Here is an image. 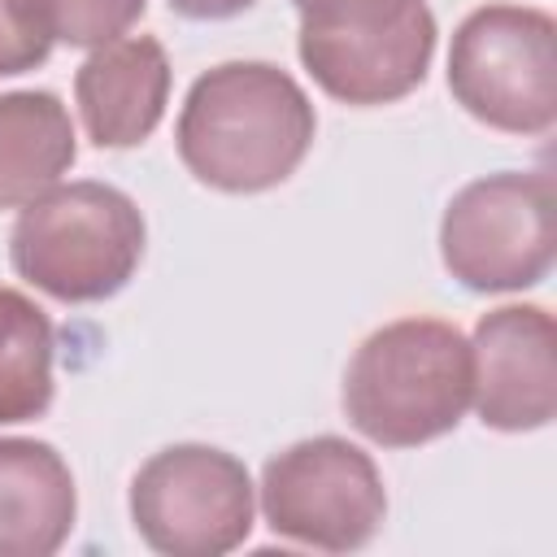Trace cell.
<instances>
[{
	"label": "cell",
	"mask_w": 557,
	"mask_h": 557,
	"mask_svg": "<svg viewBox=\"0 0 557 557\" xmlns=\"http://www.w3.org/2000/svg\"><path fill=\"white\" fill-rule=\"evenodd\" d=\"M74 104L83 131L96 148H135L144 144L170 104V57L152 35H122L74 74Z\"/></svg>",
	"instance_id": "30bf717a"
},
{
	"label": "cell",
	"mask_w": 557,
	"mask_h": 557,
	"mask_svg": "<svg viewBox=\"0 0 557 557\" xmlns=\"http://www.w3.org/2000/svg\"><path fill=\"white\" fill-rule=\"evenodd\" d=\"M300 65L339 104H392L422 87L435 57V13L426 0L392 9H348L300 17Z\"/></svg>",
	"instance_id": "ba28073f"
},
{
	"label": "cell",
	"mask_w": 557,
	"mask_h": 557,
	"mask_svg": "<svg viewBox=\"0 0 557 557\" xmlns=\"http://www.w3.org/2000/svg\"><path fill=\"white\" fill-rule=\"evenodd\" d=\"M261 518L278 540L357 553L387 518V487L374 457L344 435L296 440L261 466Z\"/></svg>",
	"instance_id": "8992f818"
},
{
	"label": "cell",
	"mask_w": 557,
	"mask_h": 557,
	"mask_svg": "<svg viewBox=\"0 0 557 557\" xmlns=\"http://www.w3.org/2000/svg\"><path fill=\"white\" fill-rule=\"evenodd\" d=\"M52 35L35 13V0H0V78L44 65Z\"/></svg>",
	"instance_id": "9a60e30c"
},
{
	"label": "cell",
	"mask_w": 557,
	"mask_h": 557,
	"mask_svg": "<svg viewBox=\"0 0 557 557\" xmlns=\"http://www.w3.org/2000/svg\"><path fill=\"white\" fill-rule=\"evenodd\" d=\"M470 339L444 318H396L370 331L344 370L352 431L383 448H418L470 409Z\"/></svg>",
	"instance_id": "7a4b0ae2"
},
{
	"label": "cell",
	"mask_w": 557,
	"mask_h": 557,
	"mask_svg": "<svg viewBox=\"0 0 557 557\" xmlns=\"http://www.w3.org/2000/svg\"><path fill=\"white\" fill-rule=\"evenodd\" d=\"M300 17H318V13H348V9H392V4H409V0H292Z\"/></svg>",
	"instance_id": "e0dca14e"
},
{
	"label": "cell",
	"mask_w": 557,
	"mask_h": 557,
	"mask_svg": "<svg viewBox=\"0 0 557 557\" xmlns=\"http://www.w3.org/2000/svg\"><path fill=\"white\" fill-rule=\"evenodd\" d=\"M257 487L218 444H170L131 479V527L165 557H222L252 535Z\"/></svg>",
	"instance_id": "52a82bcc"
},
{
	"label": "cell",
	"mask_w": 557,
	"mask_h": 557,
	"mask_svg": "<svg viewBox=\"0 0 557 557\" xmlns=\"http://www.w3.org/2000/svg\"><path fill=\"white\" fill-rule=\"evenodd\" d=\"M78 518L65 457L48 440L0 435V557L57 553Z\"/></svg>",
	"instance_id": "8fae6325"
},
{
	"label": "cell",
	"mask_w": 557,
	"mask_h": 557,
	"mask_svg": "<svg viewBox=\"0 0 557 557\" xmlns=\"http://www.w3.org/2000/svg\"><path fill=\"white\" fill-rule=\"evenodd\" d=\"M144 9L148 0H35L52 44L61 39L70 48H104L122 39L144 17Z\"/></svg>",
	"instance_id": "5bb4252c"
},
{
	"label": "cell",
	"mask_w": 557,
	"mask_h": 557,
	"mask_svg": "<svg viewBox=\"0 0 557 557\" xmlns=\"http://www.w3.org/2000/svg\"><path fill=\"white\" fill-rule=\"evenodd\" d=\"M557 257L553 178L544 170H496L466 183L440 218L444 270L479 296L527 292Z\"/></svg>",
	"instance_id": "5b68a950"
},
{
	"label": "cell",
	"mask_w": 557,
	"mask_h": 557,
	"mask_svg": "<svg viewBox=\"0 0 557 557\" xmlns=\"http://www.w3.org/2000/svg\"><path fill=\"white\" fill-rule=\"evenodd\" d=\"M470 405L483 426L522 435L557 413V326L544 305H500L470 335Z\"/></svg>",
	"instance_id": "9c48e42d"
},
{
	"label": "cell",
	"mask_w": 557,
	"mask_h": 557,
	"mask_svg": "<svg viewBox=\"0 0 557 557\" xmlns=\"http://www.w3.org/2000/svg\"><path fill=\"white\" fill-rule=\"evenodd\" d=\"M165 4L187 22H226V17L248 13L257 0H165Z\"/></svg>",
	"instance_id": "2e32d148"
},
{
	"label": "cell",
	"mask_w": 557,
	"mask_h": 557,
	"mask_svg": "<svg viewBox=\"0 0 557 557\" xmlns=\"http://www.w3.org/2000/svg\"><path fill=\"white\" fill-rule=\"evenodd\" d=\"M148 226L139 205L96 178L57 183L22 205L9 231L17 278L65 305L117 296L144 261Z\"/></svg>",
	"instance_id": "3957f363"
},
{
	"label": "cell",
	"mask_w": 557,
	"mask_h": 557,
	"mask_svg": "<svg viewBox=\"0 0 557 557\" xmlns=\"http://www.w3.org/2000/svg\"><path fill=\"white\" fill-rule=\"evenodd\" d=\"M448 91L483 126L548 135L557 122V22L531 4H483L448 48Z\"/></svg>",
	"instance_id": "277c9868"
},
{
	"label": "cell",
	"mask_w": 557,
	"mask_h": 557,
	"mask_svg": "<svg viewBox=\"0 0 557 557\" xmlns=\"http://www.w3.org/2000/svg\"><path fill=\"white\" fill-rule=\"evenodd\" d=\"M313 135V100L270 61H222L205 70L187 87L174 122V148L187 174L226 196L287 183L309 157Z\"/></svg>",
	"instance_id": "6da1fadb"
},
{
	"label": "cell",
	"mask_w": 557,
	"mask_h": 557,
	"mask_svg": "<svg viewBox=\"0 0 557 557\" xmlns=\"http://www.w3.org/2000/svg\"><path fill=\"white\" fill-rule=\"evenodd\" d=\"M52 322L17 287L0 283V426L35 422L52 409Z\"/></svg>",
	"instance_id": "4fadbf2b"
},
{
	"label": "cell",
	"mask_w": 557,
	"mask_h": 557,
	"mask_svg": "<svg viewBox=\"0 0 557 557\" xmlns=\"http://www.w3.org/2000/svg\"><path fill=\"white\" fill-rule=\"evenodd\" d=\"M78 139L70 109L52 91L0 96V209H22L39 191L57 187L74 165Z\"/></svg>",
	"instance_id": "7c38bea8"
}]
</instances>
